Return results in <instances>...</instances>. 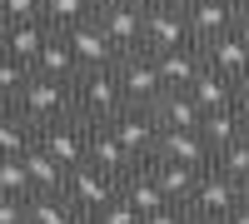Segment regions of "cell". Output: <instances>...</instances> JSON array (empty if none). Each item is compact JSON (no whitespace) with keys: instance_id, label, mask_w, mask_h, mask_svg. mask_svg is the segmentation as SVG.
<instances>
[{"instance_id":"6da1fadb","label":"cell","mask_w":249,"mask_h":224,"mask_svg":"<svg viewBox=\"0 0 249 224\" xmlns=\"http://www.w3.org/2000/svg\"><path fill=\"white\" fill-rule=\"evenodd\" d=\"M70 110L85 125H110L124 110V95L115 85V65H95V70H75L70 80Z\"/></svg>"},{"instance_id":"7a4b0ae2","label":"cell","mask_w":249,"mask_h":224,"mask_svg":"<svg viewBox=\"0 0 249 224\" xmlns=\"http://www.w3.org/2000/svg\"><path fill=\"white\" fill-rule=\"evenodd\" d=\"M10 110L25 115L30 130L55 125V120L75 115V110H70V80H50V75H35V70H30V80H25V85H20V95L10 100Z\"/></svg>"},{"instance_id":"3957f363","label":"cell","mask_w":249,"mask_h":224,"mask_svg":"<svg viewBox=\"0 0 249 224\" xmlns=\"http://www.w3.org/2000/svg\"><path fill=\"white\" fill-rule=\"evenodd\" d=\"M90 20H95V30L110 40L115 60L130 55V50H144V10L124 5V0H100V5L90 10Z\"/></svg>"},{"instance_id":"277c9868","label":"cell","mask_w":249,"mask_h":224,"mask_svg":"<svg viewBox=\"0 0 249 224\" xmlns=\"http://www.w3.org/2000/svg\"><path fill=\"white\" fill-rule=\"evenodd\" d=\"M115 85H120V95H124V105H144V110H150L155 100L164 95L150 50H130V55H120V60H115Z\"/></svg>"},{"instance_id":"5b68a950","label":"cell","mask_w":249,"mask_h":224,"mask_svg":"<svg viewBox=\"0 0 249 224\" xmlns=\"http://www.w3.org/2000/svg\"><path fill=\"white\" fill-rule=\"evenodd\" d=\"M110 135L124 145V155L135 159V165H144V159L155 155V139H160V125H155V115L144 110V105H124L115 120H110Z\"/></svg>"},{"instance_id":"8992f818","label":"cell","mask_w":249,"mask_h":224,"mask_svg":"<svg viewBox=\"0 0 249 224\" xmlns=\"http://www.w3.org/2000/svg\"><path fill=\"white\" fill-rule=\"evenodd\" d=\"M234 205H239V179H230V174L214 170V165L199 170L190 199H184V209H190V214H230Z\"/></svg>"},{"instance_id":"52a82bcc","label":"cell","mask_w":249,"mask_h":224,"mask_svg":"<svg viewBox=\"0 0 249 224\" xmlns=\"http://www.w3.org/2000/svg\"><path fill=\"white\" fill-rule=\"evenodd\" d=\"M35 145L45 150V155L55 159V165H65V170L85 165V120H75V115L55 120V125L35 130Z\"/></svg>"},{"instance_id":"ba28073f","label":"cell","mask_w":249,"mask_h":224,"mask_svg":"<svg viewBox=\"0 0 249 224\" xmlns=\"http://www.w3.org/2000/svg\"><path fill=\"white\" fill-rule=\"evenodd\" d=\"M65 199L80 214H95L105 199H115V179L100 174L95 165H75V170H65Z\"/></svg>"},{"instance_id":"9c48e42d","label":"cell","mask_w":249,"mask_h":224,"mask_svg":"<svg viewBox=\"0 0 249 224\" xmlns=\"http://www.w3.org/2000/svg\"><path fill=\"white\" fill-rule=\"evenodd\" d=\"M55 35L70 45V55H75V65H80V70H95V65H115V50H110V40L95 30V20L65 25V30H55Z\"/></svg>"},{"instance_id":"30bf717a","label":"cell","mask_w":249,"mask_h":224,"mask_svg":"<svg viewBox=\"0 0 249 224\" xmlns=\"http://www.w3.org/2000/svg\"><path fill=\"white\" fill-rule=\"evenodd\" d=\"M85 165H95L100 174H110V179H120L124 170L135 165L130 155H124V145L110 135V125H85Z\"/></svg>"},{"instance_id":"8fae6325","label":"cell","mask_w":249,"mask_h":224,"mask_svg":"<svg viewBox=\"0 0 249 224\" xmlns=\"http://www.w3.org/2000/svg\"><path fill=\"white\" fill-rule=\"evenodd\" d=\"M184 25H190L195 45H204V40L234 30V10H230V0H190L184 5Z\"/></svg>"},{"instance_id":"7c38bea8","label":"cell","mask_w":249,"mask_h":224,"mask_svg":"<svg viewBox=\"0 0 249 224\" xmlns=\"http://www.w3.org/2000/svg\"><path fill=\"white\" fill-rule=\"evenodd\" d=\"M175 45H190V25H184V10H144V50L160 55V50H175Z\"/></svg>"},{"instance_id":"4fadbf2b","label":"cell","mask_w":249,"mask_h":224,"mask_svg":"<svg viewBox=\"0 0 249 224\" xmlns=\"http://www.w3.org/2000/svg\"><path fill=\"white\" fill-rule=\"evenodd\" d=\"M115 194H120L130 209H140V214H150V209H160V205H170V199L160 194V185H155L150 165H130V170L115 179Z\"/></svg>"},{"instance_id":"5bb4252c","label":"cell","mask_w":249,"mask_h":224,"mask_svg":"<svg viewBox=\"0 0 249 224\" xmlns=\"http://www.w3.org/2000/svg\"><path fill=\"white\" fill-rule=\"evenodd\" d=\"M150 159H175V165H210V145L199 139V130H160Z\"/></svg>"},{"instance_id":"9a60e30c","label":"cell","mask_w":249,"mask_h":224,"mask_svg":"<svg viewBox=\"0 0 249 224\" xmlns=\"http://www.w3.org/2000/svg\"><path fill=\"white\" fill-rule=\"evenodd\" d=\"M199 60H204L214 75H224V80H234L239 70H249V55H244L239 30H224V35H214V40H204V45H199Z\"/></svg>"},{"instance_id":"2e32d148","label":"cell","mask_w":249,"mask_h":224,"mask_svg":"<svg viewBox=\"0 0 249 224\" xmlns=\"http://www.w3.org/2000/svg\"><path fill=\"white\" fill-rule=\"evenodd\" d=\"M50 40V25L45 20H0V50L15 55V60H35V50Z\"/></svg>"},{"instance_id":"e0dca14e","label":"cell","mask_w":249,"mask_h":224,"mask_svg":"<svg viewBox=\"0 0 249 224\" xmlns=\"http://www.w3.org/2000/svg\"><path fill=\"white\" fill-rule=\"evenodd\" d=\"M199 65H204V60H199V45H195V40L155 55V70H160V85H164V90H184V85L199 75Z\"/></svg>"},{"instance_id":"ac0fdd59","label":"cell","mask_w":249,"mask_h":224,"mask_svg":"<svg viewBox=\"0 0 249 224\" xmlns=\"http://www.w3.org/2000/svg\"><path fill=\"white\" fill-rule=\"evenodd\" d=\"M150 115L160 130H199V105L190 100V90H164L150 105Z\"/></svg>"},{"instance_id":"d6986e66","label":"cell","mask_w":249,"mask_h":224,"mask_svg":"<svg viewBox=\"0 0 249 224\" xmlns=\"http://www.w3.org/2000/svg\"><path fill=\"white\" fill-rule=\"evenodd\" d=\"M150 165V174H155V185H160V194L170 199V205H184L190 199V190H195V179H199V170L195 165H175V159H144Z\"/></svg>"},{"instance_id":"ffe728a7","label":"cell","mask_w":249,"mask_h":224,"mask_svg":"<svg viewBox=\"0 0 249 224\" xmlns=\"http://www.w3.org/2000/svg\"><path fill=\"white\" fill-rule=\"evenodd\" d=\"M25 179H30V194H60L65 190V165H55V159L40 150V145H30L25 155Z\"/></svg>"},{"instance_id":"44dd1931","label":"cell","mask_w":249,"mask_h":224,"mask_svg":"<svg viewBox=\"0 0 249 224\" xmlns=\"http://www.w3.org/2000/svg\"><path fill=\"white\" fill-rule=\"evenodd\" d=\"M184 90H190V100L199 105V115H204V110H224V105H234V90H230V80H224V75H214L210 65H199V75H195Z\"/></svg>"},{"instance_id":"7402d4cb","label":"cell","mask_w":249,"mask_h":224,"mask_svg":"<svg viewBox=\"0 0 249 224\" xmlns=\"http://www.w3.org/2000/svg\"><path fill=\"white\" fill-rule=\"evenodd\" d=\"M239 130H244V115H239L234 105H224V110H204V115H199V139L210 145V155L224 150Z\"/></svg>"},{"instance_id":"603a6c76","label":"cell","mask_w":249,"mask_h":224,"mask_svg":"<svg viewBox=\"0 0 249 224\" xmlns=\"http://www.w3.org/2000/svg\"><path fill=\"white\" fill-rule=\"evenodd\" d=\"M30 70H35V75H50V80H75V70H80V65H75L70 45H65V40H60V35L50 30V40H45V45L35 50Z\"/></svg>"},{"instance_id":"cb8c5ba5","label":"cell","mask_w":249,"mask_h":224,"mask_svg":"<svg viewBox=\"0 0 249 224\" xmlns=\"http://www.w3.org/2000/svg\"><path fill=\"white\" fill-rule=\"evenodd\" d=\"M80 209L65 199V190L60 194H25V224H70Z\"/></svg>"},{"instance_id":"d4e9b609","label":"cell","mask_w":249,"mask_h":224,"mask_svg":"<svg viewBox=\"0 0 249 224\" xmlns=\"http://www.w3.org/2000/svg\"><path fill=\"white\" fill-rule=\"evenodd\" d=\"M35 145V130L25 115H15L10 105H0V155H25Z\"/></svg>"},{"instance_id":"484cf974","label":"cell","mask_w":249,"mask_h":224,"mask_svg":"<svg viewBox=\"0 0 249 224\" xmlns=\"http://www.w3.org/2000/svg\"><path fill=\"white\" fill-rule=\"evenodd\" d=\"M210 165H214V170H224L230 179H239V185H244V179H249V125H244V130H239L224 150H214V155H210Z\"/></svg>"},{"instance_id":"4316f807","label":"cell","mask_w":249,"mask_h":224,"mask_svg":"<svg viewBox=\"0 0 249 224\" xmlns=\"http://www.w3.org/2000/svg\"><path fill=\"white\" fill-rule=\"evenodd\" d=\"M90 10H95V0H40V20L50 30L80 25V20H90Z\"/></svg>"},{"instance_id":"83f0119b","label":"cell","mask_w":249,"mask_h":224,"mask_svg":"<svg viewBox=\"0 0 249 224\" xmlns=\"http://www.w3.org/2000/svg\"><path fill=\"white\" fill-rule=\"evenodd\" d=\"M25 80H30V65L0 50V105H10V100L20 95V85H25Z\"/></svg>"},{"instance_id":"f1b7e54d","label":"cell","mask_w":249,"mask_h":224,"mask_svg":"<svg viewBox=\"0 0 249 224\" xmlns=\"http://www.w3.org/2000/svg\"><path fill=\"white\" fill-rule=\"evenodd\" d=\"M0 194H15V199H25V194H30L25 159H20V155H0Z\"/></svg>"},{"instance_id":"f546056e","label":"cell","mask_w":249,"mask_h":224,"mask_svg":"<svg viewBox=\"0 0 249 224\" xmlns=\"http://www.w3.org/2000/svg\"><path fill=\"white\" fill-rule=\"evenodd\" d=\"M90 219H95V224H140V209H130V205L115 194V199H105V205H100Z\"/></svg>"},{"instance_id":"4dcf8cb0","label":"cell","mask_w":249,"mask_h":224,"mask_svg":"<svg viewBox=\"0 0 249 224\" xmlns=\"http://www.w3.org/2000/svg\"><path fill=\"white\" fill-rule=\"evenodd\" d=\"M140 224H190V209L184 205H160L150 214H140Z\"/></svg>"},{"instance_id":"1f68e13d","label":"cell","mask_w":249,"mask_h":224,"mask_svg":"<svg viewBox=\"0 0 249 224\" xmlns=\"http://www.w3.org/2000/svg\"><path fill=\"white\" fill-rule=\"evenodd\" d=\"M0 20H40V0H0Z\"/></svg>"},{"instance_id":"d6a6232c","label":"cell","mask_w":249,"mask_h":224,"mask_svg":"<svg viewBox=\"0 0 249 224\" xmlns=\"http://www.w3.org/2000/svg\"><path fill=\"white\" fill-rule=\"evenodd\" d=\"M0 224H25V199L0 194Z\"/></svg>"},{"instance_id":"836d02e7","label":"cell","mask_w":249,"mask_h":224,"mask_svg":"<svg viewBox=\"0 0 249 224\" xmlns=\"http://www.w3.org/2000/svg\"><path fill=\"white\" fill-rule=\"evenodd\" d=\"M230 90H234V110L249 120V70H239V75L230 80Z\"/></svg>"},{"instance_id":"e575fe53","label":"cell","mask_w":249,"mask_h":224,"mask_svg":"<svg viewBox=\"0 0 249 224\" xmlns=\"http://www.w3.org/2000/svg\"><path fill=\"white\" fill-rule=\"evenodd\" d=\"M230 10H234V25H249V0H230Z\"/></svg>"},{"instance_id":"d590c367","label":"cell","mask_w":249,"mask_h":224,"mask_svg":"<svg viewBox=\"0 0 249 224\" xmlns=\"http://www.w3.org/2000/svg\"><path fill=\"white\" fill-rule=\"evenodd\" d=\"M219 219H224V224H249V209H244V205H234L230 214H219Z\"/></svg>"},{"instance_id":"8d00e7d4","label":"cell","mask_w":249,"mask_h":224,"mask_svg":"<svg viewBox=\"0 0 249 224\" xmlns=\"http://www.w3.org/2000/svg\"><path fill=\"white\" fill-rule=\"evenodd\" d=\"M190 224H224L219 214H190Z\"/></svg>"},{"instance_id":"74e56055","label":"cell","mask_w":249,"mask_h":224,"mask_svg":"<svg viewBox=\"0 0 249 224\" xmlns=\"http://www.w3.org/2000/svg\"><path fill=\"white\" fill-rule=\"evenodd\" d=\"M155 5H164V10H184L190 0H155Z\"/></svg>"},{"instance_id":"f35d334b","label":"cell","mask_w":249,"mask_h":224,"mask_svg":"<svg viewBox=\"0 0 249 224\" xmlns=\"http://www.w3.org/2000/svg\"><path fill=\"white\" fill-rule=\"evenodd\" d=\"M124 5H135V10H155V0H124Z\"/></svg>"},{"instance_id":"ab89813d","label":"cell","mask_w":249,"mask_h":224,"mask_svg":"<svg viewBox=\"0 0 249 224\" xmlns=\"http://www.w3.org/2000/svg\"><path fill=\"white\" fill-rule=\"evenodd\" d=\"M239 205L249 209V179H244V185H239Z\"/></svg>"},{"instance_id":"60d3db41","label":"cell","mask_w":249,"mask_h":224,"mask_svg":"<svg viewBox=\"0 0 249 224\" xmlns=\"http://www.w3.org/2000/svg\"><path fill=\"white\" fill-rule=\"evenodd\" d=\"M239 30V40H244V55H249V25H234Z\"/></svg>"},{"instance_id":"b9f144b4","label":"cell","mask_w":249,"mask_h":224,"mask_svg":"<svg viewBox=\"0 0 249 224\" xmlns=\"http://www.w3.org/2000/svg\"><path fill=\"white\" fill-rule=\"evenodd\" d=\"M70 224H95V219H90V214H75V219H70Z\"/></svg>"},{"instance_id":"7bdbcfd3","label":"cell","mask_w":249,"mask_h":224,"mask_svg":"<svg viewBox=\"0 0 249 224\" xmlns=\"http://www.w3.org/2000/svg\"><path fill=\"white\" fill-rule=\"evenodd\" d=\"M244 125H249V120H244Z\"/></svg>"},{"instance_id":"ee69618b","label":"cell","mask_w":249,"mask_h":224,"mask_svg":"<svg viewBox=\"0 0 249 224\" xmlns=\"http://www.w3.org/2000/svg\"><path fill=\"white\" fill-rule=\"evenodd\" d=\"M95 5H100V0H95Z\"/></svg>"}]
</instances>
